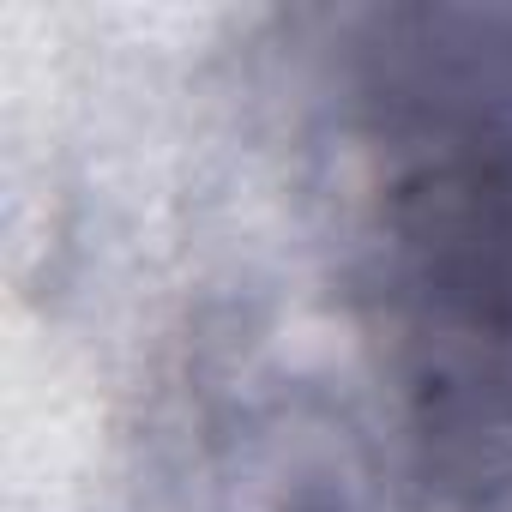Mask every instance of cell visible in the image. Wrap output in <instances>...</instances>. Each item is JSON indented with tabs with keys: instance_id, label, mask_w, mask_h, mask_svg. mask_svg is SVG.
Instances as JSON below:
<instances>
[{
	"instance_id": "6da1fadb",
	"label": "cell",
	"mask_w": 512,
	"mask_h": 512,
	"mask_svg": "<svg viewBox=\"0 0 512 512\" xmlns=\"http://www.w3.org/2000/svg\"><path fill=\"white\" fill-rule=\"evenodd\" d=\"M398 229L458 326L512 338V151H464L410 175Z\"/></svg>"
}]
</instances>
